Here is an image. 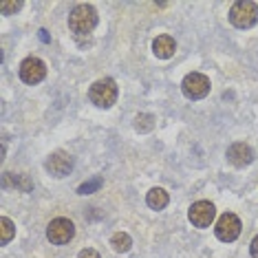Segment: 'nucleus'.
Wrapping results in <instances>:
<instances>
[{
  "mask_svg": "<svg viewBox=\"0 0 258 258\" xmlns=\"http://www.w3.org/2000/svg\"><path fill=\"white\" fill-rule=\"evenodd\" d=\"M69 27L75 36H89L93 29L97 27V11L93 5H78L69 14Z\"/></svg>",
  "mask_w": 258,
  "mask_h": 258,
  "instance_id": "nucleus-1",
  "label": "nucleus"
},
{
  "mask_svg": "<svg viewBox=\"0 0 258 258\" xmlns=\"http://www.w3.org/2000/svg\"><path fill=\"white\" fill-rule=\"evenodd\" d=\"M89 99L97 108H110L117 102V84L110 78H102L93 82L89 89Z\"/></svg>",
  "mask_w": 258,
  "mask_h": 258,
  "instance_id": "nucleus-2",
  "label": "nucleus"
},
{
  "mask_svg": "<svg viewBox=\"0 0 258 258\" xmlns=\"http://www.w3.org/2000/svg\"><path fill=\"white\" fill-rule=\"evenodd\" d=\"M230 22L238 29H249L258 22V5L254 0H238L230 9Z\"/></svg>",
  "mask_w": 258,
  "mask_h": 258,
  "instance_id": "nucleus-3",
  "label": "nucleus"
},
{
  "mask_svg": "<svg viewBox=\"0 0 258 258\" xmlns=\"http://www.w3.org/2000/svg\"><path fill=\"white\" fill-rule=\"evenodd\" d=\"M181 91L187 99H203L210 93V80L203 73H187L181 82Z\"/></svg>",
  "mask_w": 258,
  "mask_h": 258,
  "instance_id": "nucleus-4",
  "label": "nucleus"
},
{
  "mask_svg": "<svg viewBox=\"0 0 258 258\" xmlns=\"http://www.w3.org/2000/svg\"><path fill=\"white\" fill-rule=\"evenodd\" d=\"M240 221H238V216L236 214H232V212H225V214H221L219 216V221H216V238L223 240V243H232V240H236L238 238V234H240Z\"/></svg>",
  "mask_w": 258,
  "mask_h": 258,
  "instance_id": "nucleus-5",
  "label": "nucleus"
},
{
  "mask_svg": "<svg viewBox=\"0 0 258 258\" xmlns=\"http://www.w3.org/2000/svg\"><path fill=\"white\" fill-rule=\"evenodd\" d=\"M75 236V225L69 219H53L46 227V238L53 245H67Z\"/></svg>",
  "mask_w": 258,
  "mask_h": 258,
  "instance_id": "nucleus-6",
  "label": "nucleus"
},
{
  "mask_svg": "<svg viewBox=\"0 0 258 258\" xmlns=\"http://www.w3.org/2000/svg\"><path fill=\"white\" fill-rule=\"evenodd\" d=\"M214 216H216V208L210 201L192 203L190 212H187V219H190V223L195 227H210L214 221Z\"/></svg>",
  "mask_w": 258,
  "mask_h": 258,
  "instance_id": "nucleus-7",
  "label": "nucleus"
},
{
  "mask_svg": "<svg viewBox=\"0 0 258 258\" xmlns=\"http://www.w3.org/2000/svg\"><path fill=\"white\" fill-rule=\"evenodd\" d=\"M18 73H20V80L25 82V84H38V82L44 80L46 67L40 57H27V60H22Z\"/></svg>",
  "mask_w": 258,
  "mask_h": 258,
  "instance_id": "nucleus-8",
  "label": "nucleus"
},
{
  "mask_svg": "<svg viewBox=\"0 0 258 258\" xmlns=\"http://www.w3.org/2000/svg\"><path fill=\"white\" fill-rule=\"evenodd\" d=\"M44 168H46V172H49V174L62 179V177H67V174L73 170V157L69 155V152H64V150H55L53 155L46 159Z\"/></svg>",
  "mask_w": 258,
  "mask_h": 258,
  "instance_id": "nucleus-9",
  "label": "nucleus"
},
{
  "mask_svg": "<svg viewBox=\"0 0 258 258\" xmlns=\"http://www.w3.org/2000/svg\"><path fill=\"white\" fill-rule=\"evenodd\" d=\"M225 157H227V161H230L232 166L245 168V166H249V163L254 161V150H251L247 144L236 142V144H232L230 148H227V155Z\"/></svg>",
  "mask_w": 258,
  "mask_h": 258,
  "instance_id": "nucleus-10",
  "label": "nucleus"
},
{
  "mask_svg": "<svg viewBox=\"0 0 258 258\" xmlns=\"http://www.w3.org/2000/svg\"><path fill=\"white\" fill-rule=\"evenodd\" d=\"M174 51H177V42H174V38L170 36H157L152 40V53L157 57H161V60H168V57L174 55Z\"/></svg>",
  "mask_w": 258,
  "mask_h": 258,
  "instance_id": "nucleus-11",
  "label": "nucleus"
},
{
  "mask_svg": "<svg viewBox=\"0 0 258 258\" xmlns=\"http://www.w3.org/2000/svg\"><path fill=\"white\" fill-rule=\"evenodd\" d=\"M168 201H170V197L163 187H152L148 192V197H146V203H148V208H152V210H163L168 205Z\"/></svg>",
  "mask_w": 258,
  "mask_h": 258,
  "instance_id": "nucleus-12",
  "label": "nucleus"
},
{
  "mask_svg": "<svg viewBox=\"0 0 258 258\" xmlns=\"http://www.w3.org/2000/svg\"><path fill=\"white\" fill-rule=\"evenodd\" d=\"M5 185H14L16 190H20V192H31L33 190V183H31V179L27 177V174H9V172H5V181H3Z\"/></svg>",
  "mask_w": 258,
  "mask_h": 258,
  "instance_id": "nucleus-13",
  "label": "nucleus"
},
{
  "mask_svg": "<svg viewBox=\"0 0 258 258\" xmlns=\"http://www.w3.org/2000/svg\"><path fill=\"white\" fill-rule=\"evenodd\" d=\"M110 245H113V249L117 254H126V251L133 247V238L128 236L126 232H117V234H113V238H110Z\"/></svg>",
  "mask_w": 258,
  "mask_h": 258,
  "instance_id": "nucleus-14",
  "label": "nucleus"
},
{
  "mask_svg": "<svg viewBox=\"0 0 258 258\" xmlns=\"http://www.w3.org/2000/svg\"><path fill=\"white\" fill-rule=\"evenodd\" d=\"M155 115L150 113H139L137 117H135V131L137 133H150L152 128H155Z\"/></svg>",
  "mask_w": 258,
  "mask_h": 258,
  "instance_id": "nucleus-15",
  "label": "nucleus"
},
{
  "mask_svg": "<svg viewBox=\"0 0 258 258\" xmlns=\"http://www.w3.org/2000/svg\"><path fill=\"white\" fill-rule=\"evenodd\" d=\"M14 236H16V225L7 219V216H3V219H0V243L7 245Z\"/></svg>",
  "mask_w": 258,
  "mask_h": 258,
  "instance_id": "nucleus-16",
  "label": "nucleus"
},
{
  "mask_svg": "<svg viewBox=\"0 0 258 258\" xmlns=\"http://www.w3.org/2000/svg\"><path fill=\"white\" fill-rule=\"evenodd\" d=\"M104 183V179L102 177H95V179H91V181H86V183H82L78 187V195H93L95 190H99Z\"/></svg>",
  "mask_w": 258,
  "mask_h": 258,
  "instance_id": "nucleus-17",
  "label": "nucleus"
},
{
  "mask_svg": "<svg viewBox=\"0 0 258 258\" xmlns=\"http://www.w3.org/2000/svg\"><path fill=\"white\" fill-rule=\"evenodd\" d=\"M18 9H22L20 0H16V3H7V0H5V3L0 5V11H3V16H11V14H16Z\"/></svg>",
  "mask_w": 258,
  "mask_h": 258,
  "instance_id": "nucleus-18",
  "label": "nucleus"
},
{
  "mask_svg": "<svg viewBox=\"0 0 258 258\" xmlns=\"http://www.w3.org/2000/svg\"><path fill=\"white\" fill-rule=\"evenodd\" d=\"M78 258H99V254L95 249H91V247H86V249H82L80 251V256Z\"/></svg>",
  "mask_w": 258,
  "mask_h": 258,
  "instance_id": "nucleus-19",
  "label": "nucleus"
},
{
  "mask_svg": "<svg viewBox=\"0 0 258 258\" xmlns=\"http://www.w3.org/2000/svg\"><path fill=\"white\" fill-rule=\"evenodd\" d=\"M249 251H251V258H258V234L254 236V240H251V245H249Z\"/></svg>",
  "mask_w": 258,
  "mask_h": 258,
  "instance_id": "nucleus-20",
  "label": "nucleus"
},
{
  "mask_svg": "<svg viewBox=\"0 0 258 258\" xmlns=\"http://www.w3.org/2000/svg\"><path fill=\"white\" fill-rule=\"evenodd\" d=\"M38 33H40V40H42V42H49V33H46L44 29H40Z\"/></svg>",
  "mask_w": 258,
  "mask_h": 258,
  "instance_id": "nucleus-21",
  "label": "nucleus"
}]
</instances>
